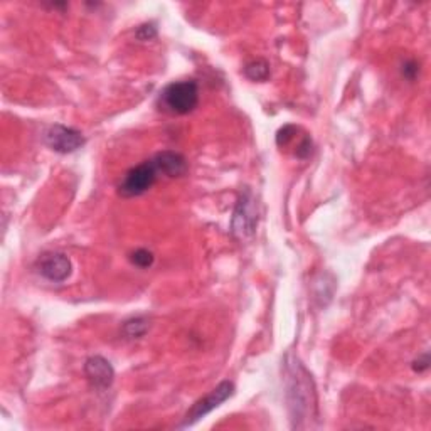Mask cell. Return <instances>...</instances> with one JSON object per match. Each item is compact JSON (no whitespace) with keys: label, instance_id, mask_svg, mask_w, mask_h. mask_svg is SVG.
I'll list each match as a JSON object with an SVG mask.
<instances>
[{"label":"cell","instance_id":"1","mask_svg":"<svg viewBox=\"0 0 431 431\" xmlns=\"http://www.w3.org/2000/svg\"><path fill=\"white\" fill-rule=\"evenodd\" d=\"M199 104V86L194 79L174 81L159 95L160 110L169 115H189Z\"/></svg>","mask_w":431,"mask_h":431},{"label":"cell","instance_id":"2","mask_svg":"<svg viewBox=\"0 0 431 431\" xmlns=\"http://www.w3.org/2000/svg\"><path fill=\"white\" fill-rule=\"evenodd\" d=\"M157 177H159V171H157L155 164L152 162V159L145 160V162L132 167L123 175L122 182L118 184V194L125 199L143 196L145 192L154 187Z\"/></svg>","mask_w":431,"mask_h":431},{"label":"cell","instance_id":"3","mask_svg":"<svg viewBox=\"0 0 431 431\" xmlns=\"http://www.w3.org/2000/svg\"><path fill=\"white\" fill-rule=\"evenodd\" d=\"M235 391L236 388L231 381H223L221 384H217L211 393L205 394L204 398H201V400H197L194 405H192V408L185 413L184 423L180 425V428L192 426L194 423L199 421L201 418H204L205 414H209L211 411L219 408L224 401H228L229 398L235 394Z\"/></svg>","mask_w":431,"mask_h":431},{"label":"cell","instance_id":"4","mask_svg":"<svg viewBox=\"0 0 431 431\" xmlns=\"http://www.w3.org/2000/svg\"><path fill=\"white\" fill-rule=\"evenodd\" d=\"M44 142H46L51 150L58 152V154H72V152L79 150L86 143V139L76 128L56 123L46 130Z\"/></svg>","mask_w":431,"mask_h":431},{"label":"cell","instance_id":"5","mask_svg":"<svg viewBox=\"0 0 431 431\" xmlns=\"http://www.w3.org/2000/svg\"><path fill=\"white\" fill-rule=\"evenodd\" d=\"M256 207H255V199H253L251 192L244 191V194H241L240 201H237L235 216H233V235L241 237V240H246L251 237L256 231Z\"/></svg>","mask_w":431,"mask_h":431},{"label":"cell","instance_id":"6","mask_svg":"<svg viewBox=\"0 0 431 431\" xmlns=\"http://www.w3.org/2000/svg\"><path fill=\"white\" fill-rule=\"evenodd\" d=\"M39 275L52 283H63L72 273L71 260L64 253H46L38 261Z\"/></svg>","mask_w":431,"mask_h":431},{"label":"cell","instance_id":"7","mask_svg":"<svg viewBox=\"0 0 431 431\" xmlns=\"http://www.w3.org/2000/svg\"><path fill=\"white\" fill-rule=\"evenodd\" d=\"M84 374L95 389L107 391L115 381V369L102 356H93L84 362Z\"/></svg>","mask_w":431,"mask_h":431},{"label":"cell","instance_id":"8","mask_svg":"<svg viewBox=\"0 0 431 431\" xmlns=\"http://www.w3.org/2000/svg\"><path fill=\"white\" fill-rule=\"evenodd\" d=\"M152 162L155 164L159 175L162 174L165 177H171V179L182 177L187 174L189 171V164L187 160H185V157L174 150L159 152V154L152 157Z\"/></svg>","mask_w":431,"mask_h":431},{"label":"cell","instance_id":"9","mask_svg":"<svg viewBox=\"0 0 431 431\" xmlns=\"http://www.w3.org/2000/svg\"><path fill=\"white\" fill-rule=\"evenodd\" d=\"M244 75H246V78L251 79V81L258 83L267 81L269 78V64L267 61H263V59H256V61L246 64Z\"/></svg>","mask_w":431,"mask_h":431},{"label":"cell","instance_id":"10","mask_svg":"<svg viewBox=\"0 0 431 431\" xmlns=\"http://www.w3.org/2000/svg\"><path fill=\"white\" fill-rule=\"evenodd\" d=\"M148 330V320L143 317H135L130 320L125 322L123 325V334L127 339H140L147 334Z\"/></svg>","mask_w":431,"mask_h":431},{"label":"cell","instance_id":"11","mask_svg":"<svg viewBox=\"0 0 431 431\" xmlns=\"http://www.w3.org/2000/svg\"><path fill=\"white\" fill-rule=\"evenodd\" d=\"M154 261H155L154 253L148 251V249H145V248L135 249V251L130 255V263L136 268L147 269L154 265Z\"/></svg>","mask_w":431,"mask_h":431},{"label":"cell","instance_id":"12","mask_svg":"<svg viewBox=\"0 0 431 431\" xmlns=\"http://www.w3.org/2000/svg\"><path fill=\"white\" fill-rule=\"evenodd\" d=\"M297 132H298V128L295 127V125H285L283 128H280L276 134L278 147H287V145L297 136Z\"/></svg>","mask_w":431,"mask_h":431},{"label":"cell","instance_id":"13","mask_svg":"<svg viewBox=\"0 0 431 431\" xmlns=\"http://www.w3.org/2000/svg\"><path fill=\"white\" fill-rule=\"evenodd\" d=\"M135 36L139 41H150V39H154L157 36V29L154 24H142V26L136 29Z\"/></svg>","mask_w":431,"mask_h":431},{"label":"cell","instance_id":"14","mask_svg":"<svg viewBox=\"0 0 431 431\" xmlns=\"http://www.w3.org/2000/svg\"><path fill=\"white\" fill-rule=\"evenodd\" d=\"M310 154H312V139H310V136H304L301 142L298 143V147L295 150V157L305 160V159H308Z\"/></svg>","mask_w":431,"mask_h":431},{"label":"cell","instance_id":"15","mask_svg":"<svg viewBox=\"0 0 431 431\" xmlns=\"http://www.w3.org/2000/svg\"><path fill=\"white\" fill-rule=\"evenodd\" d=\"M402 76H405L408 81H414L418 76V72H420V64L416 61H408L405 63V66H402Z\"/></svg>","mask_w":431,"mask_h":431},{"label":"cell","instance_id":"16","mask_svg":"<svg viewBox=\"0 0 431 431\" xmlns=\"http://www.w3.org/2000/svg\"><path fill=\"white\" fill-rule=\"evenodd\" d=\"M428 368H430V354L428 352H425L423 356H420L416 361L413 362V370H416V373H425V370Z\"/></svg>","mask_w":431,"mask_h":431}]
</instances>
